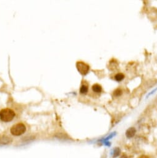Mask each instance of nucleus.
<instances>
[{
  "mask_svg": "<svg viewBox=\"0 0 157 158\" xmlns=\"http://www.w3.org/2000/svg\"><path fill=\"white\" fill-rule=\"evenodd\" d=\"M16 114L11 109H3L0 111V119L4 122H11L15 117Z\"/></svg>",
  "mask_w": 157,
  "mask_h": 158,
  "instance_id": "1",
  "label": "nucleus"
},
{
  "mask_svg": "<svg viewBox=\"0 0 157 158\" xmlns=\"http://www.w3.org/2000/svg\"><path fill=\"white\" fill-rule=\"evenodd\" d=\"M10 132L14 136L22 135L26 132V126L24 123H18L11 127Z\"/></svg>",
  "mask_w": 157,
  "mask_h": 158,
  "instance_id": "2",
  "label": "nucleus"
},
{
  "mask_svg": "<svg viewBox=\"0 0 157 158\" xmlns=\"http://www.w3.org/2000/svg\"><path fill=\"white\" fill-rule=\"evenodd\" d=\"M76 67L78 71L82 75L87 74L90 69L89 66L85 63L82 62V61H78V62H77Z\"/></svg>",
  "mask_w": 157,
  "mask_h": 158,
  "instance_id": "3",
  "label": "nucleus"
},
{
  "mask_svg": "<svg viewBox=\"0 0 157 158\" xmlns=\"http://www.w3.org/2000/svg\"><path fill=\"white\" fill-rule=\"evenodd\" d=\"M12 139L9 136H0V145H8L12 142Z\"/></svg>",
  "mask_w": 157,
  "mask_h": 158,
  "instance_id": "4",
  "label": "nucleus"
},
{
  "mask_svg": "<svg viewBox=\"0 0 157 158\" xmlns=\"http://www.w3.org/2000/svg\"><path fill=\"white\" fill-rule=\"evenodd\" d=\"M136 133V130L134 127H131L127 130L126 132V136L128 138H131L133 136H134Z\"/></svg>",
  "mask_w": 157,
  "mask_h": 158,
  "instance_id": "5",
  "label": "nucleus"
},
{
  "mask_svg": "<svg viewBox=\"0 0 157 158\" xmlns=\"http://www.w3.org/2000/svg\"><path fill=\"white\" fill-rule=\"evenodd\" d=\"M92 89L94 92H95V93H100V92L102 91V87L100 84H95L92 86Z\"/></svg>",
  "mask_w": 157,
  "mask_h": 158,
  "instance_id": "6",
  "label": "nucleus"
},
{
  "mask_svg": "<svg viewBox=\"0 0 157 158\" xmlns=\"http://www.w3.org/2000/svg\"><path fill=\"white\" fill-rule=\"evenodd\" d=\"M88 91V86L86 84H82L80 88V93L81 94H86Z\"/></svg>",
  "mask_w": 157,
  "mask_h": 158,
  "instance_id": "7",
  "label": "nucleus"
},
{
  "mask_svg": "<svg viewBox=\"0 0 157 158\" xmlns=\"http://www.w3.org/2000/svg\"><path fill=\"white\" fill-rule=\"evenodd\" d=\"M121 153V150L119 147H115L114 149H113V153H111L113 157H118Z\"/></svg>",
  "mask_w": 157,
  "mask_h": 158,
  "instance_id": "8",
  "label": "nucleus"
},
{
  "mask_svg": "<svg viewBox=\"0 0 157 158\" xmlns=\"http://www.w3.org/2000/svg\"><path fill=\"white\" fill-rule=\"evenodd\" d=\"M124 75L122 73H118L114 76L115 80L118 81V82H120V81H122L124 80Z\"/></svg>",
  "mask_w": 157,
  "mask_h": 158,
  "instance_id": "9",
  "label": "nucleus"
},
{
  "mask_svg": "<svg viewBox=\"0 0 157 158\" xmlns=\"http://www.w3.org/2000/svg\"><path fill=\"white\" fill-rule=\"evenodd\" d=\"M122 94V91L121 89H116V90L113 92V95L115 97H119Z\"/></svg>",
  "mask_w": 157,
  "mask_h": 158,
  "instance_id": "10",
  "label": "nucleus"
},
{
  "mask_svg": "<svg viewBox=\"0 0 157 158\" xmlns=\"http://www.w3.org/2000/svg\"><path fill=\"white\" fill-rule=\"evenodd\" d=\"M156 90H157V88H156L155 89H154V90H153V91H152V92H150V94H148L147 95V97H147H147H148V96H150V95H152V94H153V92H155V91H156Z\"/></svg>",
  "mask_w": 157,
  "mask_h": 158,
  "instance_id": "11",
  "label": "nucleus"
},
{
  "mask_svg": "<svg viewBox=\"0 0 157 158\" xmlns=\"http://www.w3.org/2000/svg\"><path fill=\"white\" fill-rule=\"evenodd\" d=\"M138 158H149L147 156H145V155H142L141 156H139Z\"/></svg>",
  "mask_w": 157,
  "mask_h": 158,
  "instance_id": "12",
  "label": "nucleus"
},
{
  "mask_svg": "<svg viewBox=\"0 0 157 158\" xmlns=\"http://www.w3.org/2000/svg\"><path fill=\"white\" fill-rule=\"evenodd\" d=\"M120 158H129L126 155H122Z\"/></svg>",
  "mask_w": 157,
  "mask_h": 158,
  "instance_id": "13",
  "label": "nucleus"
}]
</instances>
